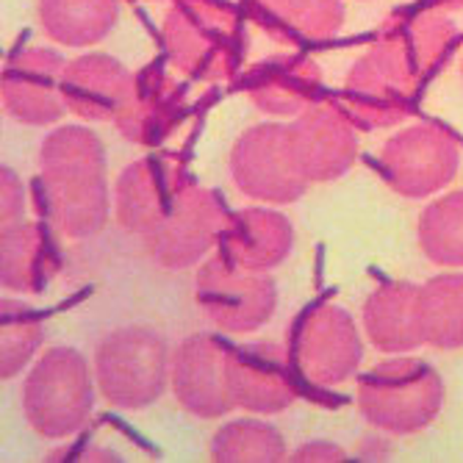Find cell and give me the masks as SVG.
<instances>
[{
    "mask_svg": "<svg viewBox=\"0 0 463 463\" xmlns=\"http://www.w3.org/2000/svg\"><path fill=\"white\" fill-rule=\"evenodd\" d=\"M358 125L342 103H314L288 125L294 156L311 184L335 181L353 170L358 158Z\"/></svg>",
    "mask_w": 463,
    "mask_h": 463,
    "instance_id": "cell-13",
    "label": "cell"
},
{
    "mask_svg": "<svg viewBox=\"0 0 463 463\" xmlns=\"http://www.w3.org/2000/svg\"><path fill=\"white\" fill-rule=\"evenodd\" d=\"M419 247L439 267H463V189L425 208L419 217Z\"/></svg>",
    "mask_w": 463,
    "mask_h": 463,
    "instance_id": "cell-28",
    "label": "cell"
},
{
    "mask_svg": "<svg viewBox=\"0 0 463 463\" xmlns=\"http://www.w3.org/2000/svg\"><path fill=\"white\" fill-rule=\"evenodd\" d=\"M39 203L56 231L90 239L109 220L106 150L95 131L64 125L39 150Z\"/></svg>",
    "mask_w": 463,
    "mask_h": 463,
    "instance_id": "cell-1",
    "label": "cell"
},
{
    "mask_svg": "<svg viewBox=\"0 0 463 463\" xmlns=\"http://www.w3.org/2000/svg\"><path fill=\"white\" fill-rule=\"evenodd\" d=\"M425 345L436 350L463 347V275H439L419 288Z\"/></svg>",
    "mask_w": 463,
    "mask_h": 463,
    "instance_id": "cell-26",
    "label": "cell"
},
{
    "mask_svg": "<svg viewBox=\"0 0 463 463\" xmlns=\"http://www.w3.org/2000/svg\"><path fill=\"white\" fill-rule=\"evenodd\" d=\"M236 12L220 0H175L164 20V51L175 70L197 80L231 78L241 61Z\"/></svg>",
    "mask_w": 463,
    "mask_h": 463,
    "instance_id": "cell-2",
    "label": "cell"
},
{
    "mask_svg": "<svg viewBox=\"0 0 463 463\" xmlns=\"http://www.w3.org/2000/svg\"><path fill=\"white\" fill-rule=\"evenodd\" d=\"M430 6H439V9H449V12H458L463 9V0H425Z\"/></svg>",
    "mask_w": 463,
    "mask_h": 463,
    "instance_id": "cell-32",
    "label": "cell"
},
{
    "mask_svg": "<svg viewBox=\"0 0 463 463\" xmlns=\"http://www.w3.org/2000/svg\"><path fill=\"white\" fill-rule=\"evenodd\" d=\"M441 405V377L419 358L383 361L358 383V411L372 428L392 436H411L430 428Z\"/></svg>",
    "mask_w": 463,
    "mask_h": 463,
    "instance_id": "cell-3",
    "label": "cell"
},
{
    "mask_svg": "<svg viewBox=\"0 0 463 463\" xmlns=\"http://www.w3.org/2000/svg\"><path fill=\"white\" fill-rule=\"evenodd\" d=\"M0 322H4V330H0V377L6 381V377L20 374L36 355L42 339H45V327L31 308L17 300L4 303Z\"/></svg>",
    "mask_w": 463,
    "mask_h": 463,
    "instance_id": "cell-29",
    "label": "cell"
},
{
    "mask_svg": "<svg viewBox=\"0 0 463 463\" xmlns=\"http://www.w3.org/2000/svg\"><path fill=\"white\" fill-rule=\"evenodd\" d=\"M458 28L436 12H392L377 31V48H383L416 83L433 78L455 48Z\"/></svg>",
    "mask_w": 463,
    "mask_h": 463,
    "instance_id": "cell-17",
    "label": "cell"
},
{
    "mask_svg": "<svg viewBox=\"0 0 463 463\" xmlns=\"http://www.w3.org/2000/svg\"><path fill=\"white\" fill-rule=\"evenodd\" d=\"M250 17L283 45L325 42L345 25L342 0H247Z\"/></svg>",
    "mask_w": 463,
    "mask_h": 463,
    "instance_id": "cell-24",
    "label": "cell"
},
{
    "mask_svg": "<svg viewBox=\"0 0 463 463\" xmlns=\"http://www.w3.org/2000/svg\"><path fill=\"white\" fill-rule=\"evenodd\" d=\"M460 70H463V59H460Z\"/></svg>",
    "mask_w": 463,
    "mask_h": 463,
    "instance_id": "cell-33",
    "label": "cell"
},
{
    "mask_svg": "<svg viewBox=\"0 0 463 463\" xmlns=\"http://www.w3.org/2000/svg\"><path fill=\"white\" fill-rule=\"evenodd\" d=\"M231 175L241 194L261 203H294L311 181L294 156L288 125H256L244 131L231 150Z\"/></svg>",
    "mask_w": 463,
    "mask_h": 463,
    "instance_id": "cell-7",
    "label": "cell"
},
{
    "mask_svg": "<svg viewBox=\"0 0 463 463\" xmlns=\"http://www.w3.org/2000/svg\"><path fill=\"white\" fill-rule=\"evenodd\" d=\"M286 353L294 372L314 386L350 381L364 361L361 333L353 317L333 303L311 306L298 322H291Z\"/></svg>",
    "mask_w": 463,
    "mask_h": 463,
    "instance_id": "cell-6",
    "label": "cell"
},
{
    "mask_svg": "<svg viewBox=\"0 0 463 463\" xmlns=\"http://www.w3.org/2000/svg\"><path fill=\"white\" fill-rule=\"evenodd\" d=\"M225 217V208L212 189L186 186L158 231L145 239L150 259L164 269L197 264L208 250L217 247Z\"/></svg>",
    "mask_w": 463,
    "mask_h": 463,
    "instance_id": "cell-11",
    "label": "cell"
},
{
    "mask_svg": "<svg viewBox=\"0 0 463 463\" xmlns=\"http://www.w3.org/2000/svg\"><path fill=\"white\" fill-rule=\"evenodd\" d=\"M419 87L422 83H416L383 48L372 45L369 53L350 67L339 103L358 128H386L413 111Z\"/></svg>",
    "mask_w": 463,
    "mask_h": 463,
    "instance_id": "cell-10",
    "label": "cell"
},
{
    "mask_svg": "<svg viewBox=\"0 0 463 463\" xmlns=\"http://www.w3.org/2000/svg\"><path fill=\"white\" fill-rule=\"evenodd\" d=\"M186 186V173L175 158L147 156L128 164L114 189V212L119 228L142 239L153 236Z\"/></svg>",
    "mask_w": 463,
    "mask_h": 463,
    "instance_id": "cell-12",
    "label": "cell"
},
{
    "mask_svg": "<svg viewBox=\"0 0 463 463\" xmlns=\"http://www.w3.org/2000/svg\"><path fill=\"white\" fill-rule=\"evenodd\" d=\"M208 455L217 463H278L286 460V441L280 430L267 422L236 419L214 433Z\"/></svg>",
    "mask_w": 463,
    "mask_h": 463,
    "instance_id": "cell-27",
    "label": "cell"
},
{
    "mask_svg": "<svg viewBox=\"0 0 463 463\" xmlns=\"http://www.w3.org/2000/svg\"><path fill=\"white\" fill-rule=\"evenodd\" d=\"M194 300L208 322L225 333H250L267 325L278 306L275 280L241 269L222 256L208 259L194 280Z\"/></svg>",
    "mask_w": 463,
    "mask_h": 463,
    "instance_id": "cell-8",
    "label": "cell"
},
{
    "mask_svg": "<svg viewBox=\"0 0 463 463\" xmlns=\"http://www.w3.org/2000/svg\"><path fill=\"white\" fill-rule=\"evenodd\" d=\"M460 147L439 125H411L386 142L377 173L402 197H428L458 175Z\"/></svg>",
    "mask_w": 463,
    "mask_h": 463,
    "instance_id": "cell-9",
    "label": "cell"
},
{
    "mask_svg": "<svg viewBox=\"0 0 463 463\" xmlns=\"http://www.w3.org/2000/svg\"><path fill=\"white\" fill-rule=\"evenodd\" d=\"M170 381L175 400L192 416L220 419L236 408L228 392V347L214 335L194 333L175 347Z\"/></svg>",
    "mask_w": 463,
    "mask_h": 463,
    "instance_id": "cell-15",
    "label": "cell"
},
{
    "mask_svg": "<svg viewBox=\"0 0 463 463\" xmlns=\"http://www.w3.org/2000/svg\"><path fill=\"white\" fill-rule=\"evenodd\" d=\"M416 283H381L364 306V330L369 342L383 353H411L425 345L422 311Z\"/></svg>",
    "mask_w": 463,
    "mask_h": 463,
    "instance_id": "cell-22",
    "label": "cell"
},
{
    "mask_svg": "<svg viewBox=\"0 0 463 463\" xmlns=\"http://www.w3.org/2000/svg\"><path fill=\"white\" fill-rule=\"evenodd\" d=\"M322 70L300 53L269 56L244 78V92L264 114L298 117L319 100Z\"/></svg>",
    "mask_w": 463,
    "mask_h": 463,
    "instance_id": "cell-20",
    "label": "cell"
},
{
    "mask_svg": "<svg viewBox=\"0 0 463 463\" xmlns=\"http://www.w3.org/2000/svg\"><path fill=\"white\" fill-rule=\"evenodd\" d=\"M95 383L83 355L72 347H51L23 383V413L42 439H70L90 422Z\"/></svg>",
    "mask_w": 463,
    "mask_h": 463,
    "instance_id": "cell-4",
    "label": "cell"
},
{
    "mask_svg": "<svg viewBox=\"0 0 463 463\" xmlns=\"http://www.w3.org/2000/svg\"><path fill=\"white\" fill-rule=\"evenodd\" d=\"M184 111L186 92L181 83L158 70H145L134 75L131 92L111 122L128 142L153 147L178 128Z\"/></svg>",
    "mask_w": 463,
    "mask_h": 463,
    "instance_id": "cell-18",
    "label": "cell"
},
{
    "mask_svg": "<svg viewBox=\"0 0 463 463\" xmlns=\"http://www.w3.org/2000/svg\"><path fill=\"white\" fill-rule=\"evenodd\" d=\"M170 347L147 325L111 330L95 353V383L109 405L139 411L153 405L170 381Z\"/></svg>",
    "mask_w": 463,
    "mask_h": 463,
    "instance_id": "cell-5",
    "label": "cell"
},
{
    "mask_svg": "<svg viewBox=\"0 0 463 463\" xmlns=\"http://www.w3.org/2000/svg\"><path fill=\"white\" fill-rule=\"evenodd\" d=\"M134 75L106 53L72 59L64 67L61 92L67 111L83 122H109L131 92Z\"/></svg>",
    "mask_w": 463,
    "mask_h": 463,
    "instance_id": "cell-21",
    "label": "cell"
},
{
    "mask_svg": "<svg viewBox=\"0 0 463 463\" xmlns=\"http://www.w3.org/2000/svg\"><path fill=\"white\" fill-rule=\"evenodd\" d=\"M0 189H4V228H12L23 220L25 189L17 173L9 170V166H4V173H0Z\"/></svg>",
    "mask_w": 463,
    "mask_h": 463,
    "instance_id": "cell-30",
    "label": "cell"
},
{
    "mask_svg": "<svg viewBox=\"0 0 463 463\" xmlns=\"http://www.w3.org/2000/svg\"><path fill=\"white\" fill-rule=\"evenodd\" d=\"M286 460H294V463H308V460H347V452L339 447V444H330V441H308L303 444L300 449H294L291 458Z\"/></svg>",
    "mask_w": 463,
    "mask_h": 463,
    "instance_id": "cell-31",
    "label": "cell"
},
{
    "mask_svg": "<svg viewBox=\"0 0 463 463\" xmlns=\"http://www.w3.org/2000/svg\"><path fill=\"white\" fill-rule=\"evenodd\" d=\"M0 280L4 288L39 294L61 267V252L51 231L39 222H17L0 233Z\"/></svg>",
    "mask_w": 463,
    "mask_h": 463,
    "instance_id": "cell-23",
    "label": "cell"
},
{
    "mask_svg": "<svg viewBox=\"0 0 463 463\" xmlns=\"http://www.w3.org/2000/svg\"><path fill=\"white\" fill-rule=\"evenodd\" d=\"M64 59L48 48L17 51L4 67L0 98L4 111L23 125H53L64 117L67 103L61 92Z\"/></svg>",
    "mask_w": 463,
    "mask_h": 463,
    "instance_id": "cell-14",
    "label": "cell"
},
{
    "mask_svg": "<svg viewBox=\"0 0 463 463\" xmlns=\"http://www.w3.org/2000/svg\"><path fill=\"white\" fill-rule=\"evenodd\" d=\"M217 247L225 261L241 269L267 272L283 264L291 252L294 228L283 214L269 208H239L225 217Z\"/></svg>",
    "mask_w": 463,
    "mask_h": 463,
    "instance_id": "cell-19",
    "label": "cell"
},
{
    "mask_svg": "<svg viewBox=\"0 0 463 463\" xmlns=\"http://www.w3.org/2000/svg\"><path fill=\"white\" fill-rule=\"evenodd\" d=\"M288 353L269 342L228 347V392L250 413H280L298 400Z\"/></svg>",
    "mask_w": 463,
    "mask_h": 463,
    "instance_id": "cell-16",
    "label": "cell"
},
{
    "mask_svg": "<svg viewBox=\"0 0 463 463\" xmlns=\"http://www.w3.org/2000/svg\"><path fill=\"white\" fill-rule=\"evenodd\" d=\"M119 17V0H39V23L61 45L87 48L106 39Z\"/></svg>",
    "mask_w": 463,
    "mask_h": 463,
    "instance_id": "cell-25",
    "label": "cell"
}]
</instances>
